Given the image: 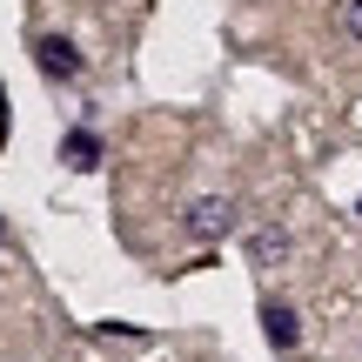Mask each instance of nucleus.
Returning <instances> with one entry per match:
<instances>
[{"instance_id": "f257e3e1", "label": "nucleus", "mask_w": 362, "mask_h": 362, "mask_svg": "<svg viewBox=\"0 0 362 362\" xmlns=\"http://www.w3.org/2000/svg\"><path fill=\"white\" fill-rule=\"evenodd\" d=\"M228 228H235V202L228 194H202V202L188 208V235L194 242H221Z\"/></svg>"}, {"instance_id": "f03ea898", "label": "nucleus", "mask_w": 362, "mask_h": 362, "mask_svg": "<svg viewBox=\"0 0 362 362\" xmlns=\"http://www.w3.org/2000/svg\"><path fill=\"white\" fill-rule=\"evenodd\" d=\"M34 61H40L47 81H81V54H74V40H61V34H40L34 40Z\"/></svg>"}, {"instance_id": "7ed1b4c3", "label": "nucleus", "mask_w": 362, "mask_h": 362, "mask_svg": "<svg viewBox=\"0 0 362 362\" xmlns=\"http://www.w3.org/2000/svg\"><path fill=\"white\" fill-rule=\"evenodd\" d=\"M262 336H269V349H296V342H302V315L296 309H288V302H262Z\"/></svg>"}, {"instance_id": "20e7f679", "label": "nucleus", "mask_w": 362, "mask_h": 362, "mask_svg": "<svg viewBox=\"0 0 362 362\" xmlns=\"http://www.w3.org/2000/svg\"><path fill=\"white\" fill-rule=\"evenodd\" d=\"M61 161L74 175H94V168H101V134H94V128H67L61 134Z\"/></svg>"}, {"instance_id": "39448f33", "label": "nucleus", "mask_w": 362, "mask_h": 362, "mask_svg": "<svg viewBox=\"0 0 362 362\" xmlns=\"http://www.w3.org/2000/svg\"><path fill=\"white\" fill-rule=\"evenodd\" d=\"M248 255H255V269H275V262L288 255V235H282V228H255V242H248Z\"/></svg>"}, {"instance_id": "423d86ee", "label": "nucleus", "mask_w": 362, "mask_h": 362, "mask_svg": "<svg viewBox=\"0 0 362 362\" xmlns=\"http://www.w3.org/2000/svg\"><path fill=\"white\" fill-rule=\"evenodd\" d=\"M342 27H349V40H362V0H349V13H342Z\"/></svg>"}, {"instance_id": "0eeeda50", "label": "nucleus", "mask_w": 362, "mask_h": 362, "mask_svg": "<svg viewBox=\"0 0 362 362\" xmlns=\"http://www.w3.org/2000/svg\"><path fill=\"white\" fill-rule=\"evenodd\" d=\"M0 242H7V215H0Z\"/></svg>"}, {"instance_id": "6e6552de", "label": "nucleus", "mask_w": 362, "mask_h": 362, "mask_svg": "<svg viewBox=\"0 0 362 362\" xmlns=\"http://www.w3.org/2000/svg\"><path fill=\"white\" fill-rule=\"evenodd\" d=\"M356 215H362V202H356Z\"/></svg>"}]
</instances>
